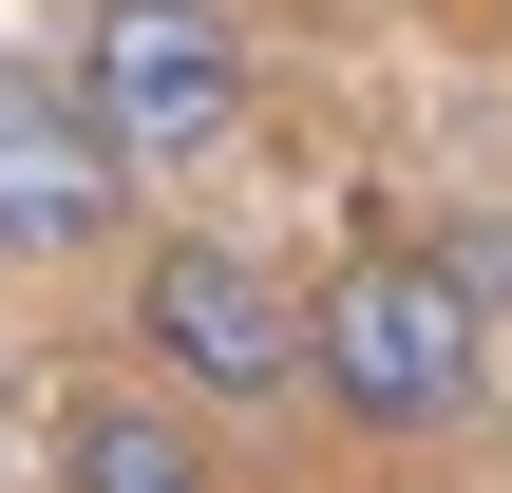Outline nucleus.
Listing matches in <instances>:
<instances>
[{"label":"nucleus","instance_id":"obj_1","mask_svg":"<svg viewBox=\"0 0 512 493\" xmlns=\"http://www.w3.org/2000/svg\"><path fill=\"white\" fill-rule=\"evenodd\" d=\"M304 380H323L361 437H437V418L494 399V323H475V285H456L437 247H342V266L304 285Z\"/></svg>","mask_w":512,"mask_h":493},{"label":"nucleus","instance_id":"obj_2","mask_svg":"<svg viewBox=\"0 0 512 493\" xmlns=\"http://www.w3.org/2000/svg\"><path fill=\"white\" fill-rule=\"evenodd\" d=\"M57 76H76V114H95L114 171H190V152H228V114H247V19H228V0H95Z\"/></svg>","mask_w":512,"mask_h":493},{"label":"nucleus","instance_id":"obj_3","mask_svg":"<svg viewBox=\"0 0 512 493\" xmlns=\"http://www.w3.org/2000/svg\"><path fill=\"white\" fill-rule=\"evenodd\" d=\"M133 342H152V380H190V399H304V304L247 266V247H152L133 266Z\"/></svg>","mask_w":512,"mask_h":493},{"label":"nucleus","instance_id":"obj_4","mask_svg":"<svg viewBox=\"0 0 512 493\" xmlns=\"http://www.w3.org/2000/svg\"><path fill=\"white\" fill-rule=\"evenodd\" d=\"M133 209V171L95 152V114H76V76H38V57H0V266H76L95 228Z\"/></svg>","mask_w":512,"mask_h":493},{"label":"nucleus","instance_id":"obj_5","mask_svg":"<svg viewBox=\"0 0 512 493\" xmlns=\"http://www.w3.org/2000/svg\"><path fill=\"white\" fill-rule=\"evenodd\" d=\"M57 493H209V437L171 399H76L57 418Z\"/></svg>","mask_w":512,"mask_h":493}]
</instances>
